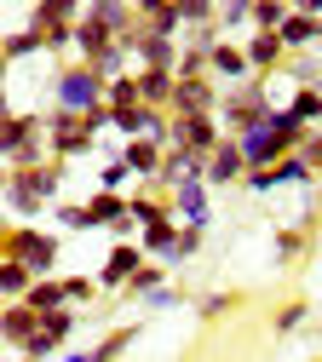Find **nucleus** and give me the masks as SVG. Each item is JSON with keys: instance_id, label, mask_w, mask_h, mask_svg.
<instances>
[{"instance_id": "nucleus-16", "label": "nucleus", "mask_w": 322, "mask_h": 362, "mask_svg": "<svg viewBox=\"0 0 322 362\" xmlns=\"http://www.w3.org/2000/svg\"><path fill=\"white\" fill-rule=\"evenodd\" d=\"M276 40H282V52H316V47H322V18L288 12L282 29H276Z\"/></svg>"}, {"instance_id": "nucleus-33", "label": "nucleus", "mask_w": 322, "mask_h": 362, "mask_svg": "<svg viewBox=\"0 0 322 362\" xmlns=\"http://www.w3.org/2000/svg\"><path fill=\"white\" fill-rule=\"evenodd\" d=\"M282 110H294L305 127H316V115H322V86H294V98H288Z\"/></svg>"}, {"instance_id": "nucleus-47", "label": "nucleus", "mask_w": 322, "mask_h": 362, "mask_svg": "<svg viewBox=\"0 0 322 362\" xmlns=\"http://www.w3.org/2000/svg\"><path fill=\"white\" fill-rule=\"evenodd\" d=\"M294 12H305V18H322V0H288Z\"/></svg>"}, {"instance_id": "nucleus-41", "label": "nucleus", "mask_w": 322, "mask_h": 362, "mask_svg": "<svg viewBox=\"0 0 322 362\" xmlns=\"http://www.w3.org/2000/svg\"><path fill=\"white\" fill-rule=\"evenodd\" d=\"M305 230H299V224H288V230H276V264H288V259H299L305 253Z\"/></svg>"}, {"instance_id": "nucleus-29", "label": "nucleus", "mask_w": 322, "mask_h": 362, "mask_svg": "<svg viewBox=\"0 0 322 362\" xmlns=\"http://www.w3.org/2000/svg\"><path fill=\"white\" fill-rule=\"evenodd\" d=\"M0 47H6V64H23V58H40V52H46V35L29 23V29H18V35H0Z\"/></svg>"}, {"instance_id": "nucleus-36", "label": "nucleus", "mask_w": 322, "mask_h": 362, "mask_svg": "<svg viewBox=\"0 0 322 362\" xmlns=\"http://www.w3.org/2000/svg\"><path fill=\"white\" fill-rule=\"evenodd\" d=\"M305 322H311V305H305V299H294V305H282V310L270 316V328L282 334V339H288V334H299Z\"/></svg>"}, {"instance_id": "nucleus-1", "label": "nucleus", "mask_w": 322, "mask_h": 362, "mask_svg": "<svg viewBox=\"0 0 322 362\" xmlns=\"http://www.w3.org/2000/svg\"><path fill=\"white\" fill-rule=\"evenodd\" d=\"M270 110H276V93H270V81H242V86H224V98H219V127L230 132V139H242L248 127H259V121H270Z\"/></svg>"}, {"instance_id": "nucleus-40", "label": "nucleus", "mask_w": 322, "mask_h": 362, "mask_svg": "<svg viewBox=\"0 0 322 362\" xmlns=\"http://www.w3.org/2000/svg\"><path fill=\"white\" fill-rule=\"evenodd\" d=\"M224 310H236V293H224V288H213V293L196 299V316H202V322H219Z\"/></svg>"}, {"instance_id": "nucleus-17", "label": "nucleus", "mask_w": 322, "mask_h": 362, "mask_svg": "<svg viewBox=\"0 0 322 362\" xmlns=\"http://www.w3.org/2000/svg\"><path fill=\"white\" fill-rule=\"evenodd\" d=\"M81 18H92V23H98V29H110L115 40L138 23V12H132V0H86V6H81Z\"/></svg>"}, {"instance_id": "nucleus-32", "label": "nucleus", "mask_w": 322, "mask_h": 362, "mask_svg": "<svg viewBox=\"0 0 322 362\" xmlns=\"http://www.w3.org/2000/svg\"><path fill=\"white\" fill-rule=\"evenodd\" d=\"M173 12H178L184 29H202V23L219 18V0H173Z\"/></svg>"}, {"instance_id": "nucleus-30", "label": "nucleus", "mask_w": 322, "mask_h": 362, "mask_svg": "<svg viewBox=\"0 0 322 362\" xmlns=\"http://www.w3.org/2000/svg\"><path fill=\"white\" fill-rule=\"evenodd\" d=\"M270 173H276V190H288V185H299V190H311V185H316V173H311V161H305L299 150H294V156H282V161H276Z\"/></svg>"}, {"instance_id": "nucleus-15", "label": "nucleus", "mask_w": 322, "mask_h": 362, "mask_svg": "<svg viewBox=\"0 0 322 362\" xmlns=\"http://www.w3.org/2000/svg\"><path fill=\"white\" fill-rule=\"evenodd\" d=\"M35 328H40V316L23 305V299H12V305H0V339H6L18 356H23V345L35 339Z\"/></svg>"}, {"instance_id": "nucleus-35", "label": "nucleus", "mask_w": 322, "mask_h": 362, "mask_svg": "<svg viewBox=\"0 0 322 362\" xmlns=\"http://www.w3.org/2000/svg\"><path fill=\"white\" fill-rule=\"evenodd\" d=\"M132 185H138V178H132V167L115 156V161H104V173H98V190H115V196H132Z\"/></svg>"}, {"instance_id": "nucleus-4", "label": "nucleus", "mask_w": 322, "mask_h": 362, "mask_svg": "<svg viewBox=\"0 0 322 362\" xmlns=\"http://www.w3.org/2000/svg\"><path fill=\"white\" fill-rule=\"evenodd\" d=\"M46 150H52V161H75V156H92V144H98V132L86 127V115H69V110H46Z\"/></svg>"}, {"instance_id": "nucleus-5", "label": "nucleus", "mask_w": 322, "mask_h": 362, "mask_svg": "<svg viewBox=\"0 0 322 362\" xmlns=\"http://www.w3.org/2000/svg\"><path fill=\"white\" fill-rule=\"evenodd\" d=\"M121 47L132 52V69H178V40L156 35L150 23H132L121 35Z\"/></svg>"}, {"instance_id": "nucleus-49", "label": "nucleus", "mask_w": 322, "mask_h": 362, "mask_svg": "<svg viewBox=\"0 0 322 362\" xmlns=\"http://www.w3.org/2000/svg\"><path fill=\"white\" fill-rule=\"evenodd\" d=\"M6 230H12V224H6V213H0V242H6Z\"/></svg>"}, {"instance_id": "nucleus-12", "label": "nucleus", "mask_w": 322, "mask_h": 362, "mask_svg": "<svg viewBox=\"0 0 322 362\" xmlns=\"http://www.w3.org/2000/svg\"><path fill=\"white\" fill-rule=\"evenodd\" d=\"M207 75L219 81V93H224V86H242V81H253V69H248V52H242V40H219V47L207 52Z\"/></svg>"}, {"instance_id": "nucleus-25", "label": "nucleus", "mask_w": 322, "mask_h": 362, "mask_svg": "<svg viewBox=\"0 0 322 362\" xmlns=\"http://www.w3.org/2000/svg\"><path fill=\"white\" fill-rule=\"evenodd\" d=\"M219 35L224 40H236V35H248L253 29V0H219Z\"/></svg>"}, {"instance_id": "nucleus-50", "label": "nucleus", "mask_w": 322, "mask_h": 362, "mask_svg": "<svg viewBox=\"0 0 322 362\" xmlns=\"http://www.w3.org/2000/svg\"><path fill=\"white\" fill-rule=\"evenodd\" d=\"M6 69H12V64H6V47H0V75H6Z\"/></svg>"}, {"instance_id": "nucleus-2", "label": "nucleus", "mask_w": 322, "mask_h": 362, "mask_svg": "<svg viewBox=\"0 0 322 362\" xmlns=\"http://www.w3.org/2000/svg\"><path fill=\"white\" fill-rule=\"evenodd\" d=\"M58 253H64V242L52 230H40V224H12L6 242H0V259H18L35 282L40 276H58Z\"/></svg>"}, {"instance_id": "nucleus-51", "label": "nucleus", "mask_w": 322, "mask_h": 362, "mask_svg": "<svg viewBox=\"0 0 322 362\" xmlns=\"http://www.w3.org/2000/svg\"><path fill=\"white\" fill-rule=\"evenodd\" d=\"M316 132H322V115H316Z\"/></svg>"}, {"instance_id": "nucleus-43", "label": "nucleus", "mask_w": 322, "mask_h": 362, "mask_svg": "<svg viewBox=\"0 0 322 362\" xmlns=\"http://www.w3.org/2000/svg\"><path fill=\"white\" fill-rule=\"evenodd\" d=\"M64 293H69V305L81 310V305L98 299V276H64Z\"/></svg>"}, {"instance_id": "nucleus-52", "label": "nucleus", "mask_w": 322, "mask_h": 362, "mask_svg": "<svg viewBox=\"0 0 322 362\" xmlns=\"http://www.w3.org/2000/svg\"><path fill=\"white\" fill-rule=\"evenodd\" d=\"M12 362H29V356H12Z\"/></svg>"}, {"instance_id": "nucleus-27", "label": "nucleus", "mask_w": 322, "mask_h": 362, "mask_svg": "<svg viewBox=\"0 0 322 362\" xmlns=\"http://www.w3.org/2000/svg\"><path fill=\"white\" fill-rule=\"evenodd\" d=\"M110 47H115V35H110V29H98L92 18H81V23H75V52H81V64H92V58L110 52Z\"/></svg>"}, {"instance_id": "nucleus-7", "label": "nucleus", "mask_w": 322, "mask_h": 362, "mask_svg": "<svg viewBox=\"0 0 322 362\" xmlns=\"http://www.w3.org/2000/svg\"><path fill=\"white\" fill-rule=\"evenodd\" d=\"M138 264H144V247L138 242H115L110 259L98 264V293H127V282L138 276Z\"/></svg>"}, {"instance_id": "nucleus-9", "label": "nucleus", "mask_w": 322, "mask_h": 362, "mask_svg": "<svg viewBox=\"0 0 322 362\" xmlns=\"http://www.w3.org/2000/svg\"><path fill=\"white\" fill-rule=\"evenodd\" d=\"M219 139H224L219 115H173V144L196 150V156H213V150H219Z\"/></svg>"}, {"instance_id": "nucleus-34", "label": "nucleus", "mask_w": 322, "mask_h": 362, "mask_svg": "<svg viewBox=\"0 0 322 362\" xmlns=\"http://www.w3.org/2000/svg\"><path fill=\"white\" fill-rule=\"evenodd\" d=\"M92 69H98L104 81H121V75H132V52L121 47V40H115L110 52H98V58H92Z\"/></svg>"}, {"instance_id": "nucleus-8", "label": "nucleus", "mask_w": 322, "mask_h": 362, "mask_svg": "<svg viewBox=\"0 0 322 362\" xmlns=\"http://www.w3.org/2000/svg\"><path fill=\"white\" fill-rule=\"evenodd\" d=\"M219 81L213 75H196V81H178L173 86V110L167 115H219Z\"/></svg>"}, {"instance_id": "nucleus-24", "label": "nucleus", "mask_w": 322, "mask_h": 362, "mask_svg": "<svg viewBox=\"0 0 322 362\" xmlns=\"http://www.w3.org/2000/svg\"><path fill=\"white\" fill-rule=\"evenodd\" d=\"M23 305H29L35 316H46V310H64V305H69V293H64V276H40V282L23 293Z\"/></svg>"}, {"instance_id": "nucleus-10", "label": "nucleus", "mask_w": 322, "mask_h": 362, "mask_svg": "<svg viewBox=\"0 0 322 362\" xmlns=\"http://www.w3.org/2000/svg\"><path fill=\"white\" fill-rule=\"evenodd\" d=\"M242 178H248L242 144H236V139L224 132V139H219V150L207 156V190H230V185H242Z\"/></svg>"}, {"instance_id": "nucleus-3", "label": "nucleus", "mask_w": 322, "mask_h": 362, "mask_svg": "<svg viewBox=\"0 0 322 362\" xmlns=\"http://www.w3.org/2000/svg\"><path fill=\"white\" fill-rule=\"evenodd\" d=\"M104 86H110V81L92 69V64H69V69H58V81H52V104L69 110V115H86V110L104 104Z\"/></svg>"}, {"instance_id": "nucleus-6", "label": "nucleus", "mask_w": 322, "mask_h": 362, "mask_svg": "<svg viewBox=\"0 0 322 362\" xmlns=\"http://www.w3.org/2000/svg\"><path fill=\"white\" fill-rule=\"evenodd\" d=\"M81 328V310L75 305H64V310H46L40 316V328H35V339L23 345V356L29 362H46V356H64V345H69V334Z\"/></svg>"}, {"instance_id": "nucleus-37", "label": "nucleus", "mask_w": 322, "mask_h": 362, "mask_svg": "<svg viewBox=\"0 0 322 362\" xmlns=\"http://www.w3.org/2000/svg\"><path fill=\"white\" fill-rule=\"evenodd\" d=\"M294 6H288V0H253V29H282V18H288Z\"/></svg>"}, {"instance_id": "nucleus-21", "label": "nucleus", "mask_w": 322, "mask_h": 362, "mask_svg": "<svg viewBox=\"0 0 322 362\" xmlns=\"http://www.w3.org/2000/svg\"><path fill=\"white\" fill-rule=\"evenodd\" d=\"M138 339V322H127V328H110L98 345H92V351H64V362H115L127 345Z\"/></svg>"}, {"instance_id": "nucleus-22", "label": "nucleus", "mask_w": 322, "mask_h": 362, "mask_svg": "<svg viewBox=\"0 0 322 362\" xmlns=\"http://www.w3.org/2000/svg\"><path fill=\"white\" fill-rule=\"evenodd\" d=\"M35 29H69L81 23V0H35Z\"/></svg>"}, {"instance_id": "nucleus-42", "label": "nucleus", "mask_w": 322, "mask_h": 362, "mask_svg": "<svg viewBox=\"0 0 322 362\" xmlns=\"http://www.w3.org/2000/svg\"><path fill=\"white\" fill-rule=\"evenodd\" d=\"M52 218H58V230H92L86 202H58V207H52Z\"/></svg>"}, {"instance_id": "nucleus-26", "label": "nucleus", "mask_w": 322, "mask_h": 362, "mask_svg": "<svg viewBox=\"0 0 322 362\" xmlns=\"http://www.w3.org/2000/svg\"><path fill=\"white\" fill-rule=\"evenodd\" d=\"M282 75H288L294 86H322V47H316V52H288V58H282Z\"/></svg>"}, {"instance_id": "nucleus-19", "label": "nucleus", "mask_w": 322, "mask_h": 362, "mask_svg": "<svg viewBox=\"0 0 322 362\" xmlns=\"http://www.w3.org/2000/svg\"><path fill=\"white\" fill-rule=\"evenodd\" d=\"M132 75H138V104L144 110H173V86H178L173 69H132Z\"/></svg>"}, {"instance_id": "nucleus-28", "label": "nucleus", "mask_w": 322, "mask_h": 362, "mask_svg": "<svg viewBox=\"0 0 322 362\" xmlns=\"http://www.w3.org/2000/svg\"><path fill=\"white\" fill-rule=\"evenodd\" d=\"M167 276H173V270H167L161 259H144V264H138V276L127 282V299H138V305H144L156 288H167Z\"/></svg>"}, {"instance_id": "nucleus-20", "label": "nucleus", "mask_w": 322, "mask_h": 362, "mask_svg": "<svg viewBox=\"0 0 322 362\" xmlns=\"http://www.w3.org/2000/svg\"><path fill=\"white\" fill-rule=\"evenodd\" d=\"M121 161L132 167L138 185H156V173H161V144H150V139H121Z\"/></svg>"}, {"instance_id": "nucleus-18", "label": "nucleus", "mask_w": 322, "mask_h": 362, "mask_svg": "<svg viewBox=\"0 0 322 362\" xmlns=\"http://www.w3.org/2000/svg\"><path fill=\"white\" fill-rule=\"evenodd\" d=\"M35 132H46L40 115H18V110H12V115H0V161H12V156L35 139Z\"/></svg>"}, {"instance_id": "nucleus-31", "label": "nucleus", "mask_w": 322, "mask_h": 362, "mask_svg": "<svg viewBox=\"0 0 322 362\" xmlns=\"http://www.w3.org/2000/svg\"><path fill=\"white\" fill-rule=\"evenodd\" d=\"M35 288V276L18 264V259H0V305H12V299H23Z\"/></svg>"}, {"instance_id": "nucleus-13", "label": "nucleus", "mask_w": 322, "mask_h": 362, "mask_svg": "<svg viewBox=\"0 0 322 362\" xmlns=\"http://www.w3.org/2000/svg\"><path fill=\"white\" fill-rule=\"evenodd\" d=\"M173 218H178V224H196V230H207V224H213V207H207V178H184V185L173 190Z\"/></svg>"}, {"instance_id": "nucleus-14", "label": "nucleus", "mask_w": 322, "mask_h": 362, "mask_svg": "<svg viewBox=\"0 0 322 362\" xmlns=\"http://www.w3.org/2000/svg\"><path fill=\"white\" fill-rule=\"evenodd\" d=\"M236 144H242V161H248V167H276L282 156H294V150H288V144H282V139H276V132H270V121L248 127V132H242Z\"/></svg>"}, {"instance_id": "nucleus-53", "label": "nucleus", "mask_w": 322, "mask_h": 362, "mask_svg": "<svg viewBox=\"0 0 322 362\" xmlns=\"http://www.w3.org/2000/svg\"><path fill=\"white\" fill-rule=\"evenodd\" d=\"M81 6H86V0H81Z\"/></svg>"}, {"instance_id": "nucleus-46", "label": "nucleus", "mask_w": 322, "mask_h": 362, "mask_svg": "<svg viewBox=\"0 0 322 362\" xmlns=\"http://www.w3.org/2000/svg\"><path fill=\"white\" fill-rule=\"evenodd\" d=\"M173 6V0H132V12H138V23H156L161 12Z\"/></svg>"}, {"instance_id": "nucleus-44", "label": "nucleus", "mask_w": 322, "mask_h": 362, "mask_svg": "<svg viewBox=\"0 0 322 362\" xmlns=\"http://www.w3.org/2000/svg\"><path fill=\"white\" fill-rule=\"evenodd\" d=\"M144 305H150V310H178V305H184V293H178V288L167 282V288H156V293H150Z\"/></svg>"}, {"instance_id": "nucleus-11", "label": "nucleus", "mask_w": 322, "mask_h": 362, "mask_svg": "<svg viewBox=\"0 0 322 362\" xmlns=\"http://www.w3.org/2000/svg\"><path fill=\"white\" fill-rule=\"evenodd\" d=\"M242 52H248V69L259 75V81H270V75H282V40H276L270 29H248L242 35Z\"/></svg>"}, {"instance_id": "nucleus-38", "label": "nucleus", "mask_w": 322, "mask_h": 362, "mask_svg": "<svg viewBox=\"0 0 322 362\" xmlns=\"http://www.w3.org/2000/svg\"><path fill=\"white\" fill-rule=\"evenodd\" d=\"M207 52H213V47H178V69H173V75H178V81L207 75Z\"/></svg>"}, {"instance_id": "nucleus-45", "label": "nucleus", "mask_w": 322, "mask_h": 362, "mask_svg": "<svg viewBox=\"0 0 322 362\" xmlns=\"http://www.w3.org/2000/svg\"><path fill=\"white\" fill-rule=\"evenodd\" d=\"M299 156L311 161V173H322V132H316V127L305 132V144H299Z\"/></svg>"}, {"instance_id": "nucleus-48", "label": "nucleus", "mask_w": 322, "mask_h": 362, "mask_svg": "<svg viewBox=\"0 0 322 362\" xmlns=\"http://www.w3.org/2000/svg\"><path fill=\"white\" fill-rule=\"evenodd\" d=\"M6 178H12V167H6V161H0V190H6Z\"/></svg>"}, {"instance_id": "nucleus-39", "label": "nucleus", "mask_w": 322, "mask_h": 362, "mask_svg": "<svg viewBox=\"0 0 322 362\" xmlns=\"http://www.w3.org/2000/svg\"><path fill=\"white\" fill-rule=\"evenodd\" d=\"M104 104H110V110H132V104H138V75L110 81V86H104Z\"/></svg>"}, {"instance_id": "nucleus-23", "label": "nucleus", "mask_w": 322, "mask_h": 362, "mask_svg": "<svg viewBox=\"0 0 322 362\" xmlns=\"http://www.w3.org/2000/svg\"><path fill=\"white\" fill-rule=\"evenodd\" d=\"M173 242H178V218H156V224H144V230H138V247H144V259H167Z\"/></svg>"}]
</instances>
